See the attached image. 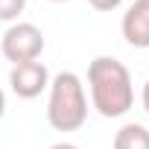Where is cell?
Returning <instances> with one entry per match:
<instances>
[{"mask_svg": "<svg viewBox=\"0 0 149 149\" xmlns=\"http://www.w3.org/2000/svg\"><path fill=\"white\" fill-rule=\"evenodd\" d=\"M140 105H143V111L149 114V79L143 82V91H140Z\"/></svg>", "mask_w": 149, "mask_h": 149, "instance_id": "obj_9", "label": "cell"}, {"mask_svg": "<svg viewBox=\"0 0 149 149\" xmlns=\"http://www.w3.org/2000/svg\"><path fill=\"white\" fill-rule=\"evenodd\" d=\"M88 88L91 105L102 117H123L134 105V85L129 67L114 56H97L88 64Z\"/></svg>", "mask_w": 149, "mask_h": 149, "instance_id": "obj_1", "label": "cell"}, {"mask_svg": "<svg viewBox=\"0 0 149 149\" xmlns=\"http://www.w3.org/2000/svg\"><path fill=\"white\" fill-rule=\"evenodd\" d=\"M44 44H47L44 32L35 24L18 21V24H12L3 32V38H0V53L12 64H24V61H38L41 53H44Z\"/></svg>", "mask_w": 149, "mask_h": 149, "instance_id": "obj_3", "label": "cell"}, {"mask_svg": "<svg viewBox=\"0 0 149 149\" xmlns=\"http://www.w3.org/2000/svg\"><path fill=\"white\" fill-rule=\"evenodd\" d=\"M88 3H91L97 12H114V9L123 3V0H88Z\"/></svg>", "mask_w": 149, "mask_h": 149, "instance_id": "obj_8", "label": "cell"}, {"mask_svg": "<svg viewBox=\"0 0 149 149\" xmlns=\"http://www.w3.org/2000/svg\"><path fill=\"white\" fill-rule=\"evenodd\" d=\"M26 0H0V21H18V15H24Z\"/></svg>", "mask_w": 149, "mask_h": 149, "instance_id": "obj_7", "label": "cell"}, {"mask_svg": "<svg viewBox=\"0 0 149 149\" xmlns=\"http://www.w3.org/2000/svg\"><path fill=\"white\" fill-rule=\"evenodd\" d=\"M88 120V97L85 85L73 70H61L50 79L47 100V123L56 132H76Z\"/></svg>", "mask_w": 149, "mask_h": 149, "instance_id": "obj_2", "label": "cell"}, {"mask_svg": "<svg viewBox=\"0 0 149 149\" xmlns=\"http://www.w3.org/2000/svg\"><path fill=\"white\" fill-rule=\"evenodd\" d=\"M50 149H79L76 143H70V140H58V143H53Z\"/></svg>", "mask_w": 149, "mask_h": 149, "instance_id": "obj_10", "label": "cell"}, {"mask_svg": "<svg viewBox=\"0 0 149 149\" xmlns=\"http://www.w3.org/2000/svg\"><path fill=\"white\" fill-rule=\"evenodd\" d=\"M3 114H6V94H3V88H0V120H3Z\"/></svg>", "mask_w": 149, "mask_h": 149, "instance_id": "obj_11", "label": "cell"}, {"mask_svg": "<svg viewBox=\"0 0 149 149\" xmlns=\"http://www.w3.org/2000/svg\"><path fill=\"white\" fill-rule=\"evenodd\" d=\"M114 149H149V129L143 123H123L114 134Z\"/></svg>", "mask_w": 149, "mask_h": 149, "instance_id": "obj_6", "label": "cell"}, {"mask_svg": "<svg viewBox=\"0 0 149 149\" xmlns=\"http://www.w3.org/2000/svg\"><path fill=\"white\" fill-rule=\"evenodd\" d=\"M120 32L129 47L149 50V0H134L120 21Z\"/></svg>", "mask_w": 149, "mask_h": 149, "instance_id": "obj_5", "label": "cell"}, {"mask_svg": "<svg viewBox=\"0 0 149 149\" xmlns=\"http://www.w3.org/2000/svg\"><path fill=\"white\" fill-rule=\"evenodd\" d=\"M50 3H67V0H50Z\"/></svg>", "mask_w": 149, "mask_h": 149, "instance_id": "obj_12", "label": "cell"}, {"mask_svg": "<svg viewBox=\"0 0 149 149\" xmlns=\"http://www.w3.org/2000/svg\"><path fill=\"white\" fill-rule=\"evenodd\" d=\"M9 88L18 100H35L50 88V70L44 61H24L12 64L9 70Z\"/></svg>", "mask_w": 149, "mask_h": 149, "instance_id": "obj_4", "label": "cell"}]
</instances>
